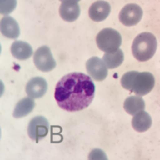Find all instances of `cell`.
<instances>
[{"mask_svg": "<svg viewBox=\"0 0 160 160\" xmlns=\"http://www.w3.org/2000/svg\"><path fill=\"white\" fill-rule=\"evenodd\" d=\"M61 2H64V1H67V0H60ZM74 1H77V2H79L80 0H74Z\"/></svg>", "mask_w": 160, "mask_h": 160, "instance_id": "19", "label": "cell"}, {"mask_svg": "<svg viewBox=\"0 0 160 160\" xmlns=\"http://www.w3.org/2000/svg\"><path fill=\"white\" fill-rule=\"evenodd\" d=\"M0 30L4 37L10 39H16L20 36V27L14 18L9 16L2 17L0 21Z\"/></svg>", "mask_w": 160, "mask_h": 160, "instance_id": "12", "label": "cell"}, {"mask_svg": "<svg viewBox=\"0 0 160 160\" xmlns=\"http://www.w3.org/2000/svg\"><path fill=\"white\" fill-rule=\"evenodd\" d=\"M81 13V8L77 1L67 0L62 2L59 8V15L63 20L68 22H73L78 19Z\"/></svg>", "mask_w": 160, "mask_h": 160, "instance_id": "10", "label": "cell"}, {"mask_svg": "<svg viewBox=\"0 0 160 160\" xmlns=\"http://www.w3.org/2000/svg\"><path fill=\"white\" fill-rule=\"evenodd\" d=\"M50 124L43 116H36L30 120L28 127V133L32 140L38 142L48 134Z\"/></svg>", "mask_w": 160, "mask_h": 160, "instance_id": "6", "label": "cell"}, {"mask_svg": "<svg viewBox=\"0 0 160 160\" xmlns=\"http://www.w3.org/2000/svg\"><path fill=\"white\" fill-rule=\"evenodd\" d=\"M124 59V52L120 49H117L114 51L107 52L102 57V60L106 63L107 67L110 69L119 67L123 63Z\"/></svg>", "mask_w": 160, "mask_h": 160, "instance_id": "17", "label": "cell"}, {"mask_svg": "<svg viewBox=\"0 0 160 160\" xmlns=\"http://www.w3.org/2000/svg\"><path fill=\"white\" fill-rule=\"evenodd\" d=\"M143 12L140 6L135 3L127 4L120 12V22L125 26H133L138 24L142 18Z\"/></svg>", "mask_w": 160, "mask_h": 160, "instance_id": "7", "label": "cell"}, {"mask_svg": "<svg viewBox=\"0 0 160 160\" xmlns=\"http://www.w3.org/2000/svg\"><path fill=\"white\" fill-rule=\"evenodd\" d=\"M108 68L98 57H92L86 62V70L89 77L97 81H103L108 74Z\"/></svg>", "mask_w": 160, "mask_h": 160, "instance_id": "8", "label": "cell"}, {"mask_svg": "<svg viewBox=\"0 0 160 160\" xmlns=\"http://www.w3.org/2000/svg\"><path fill=\"white\" fill-rule=\"evenodd\" d=\"M111 12V6L108 2L98 0L93 2L89 9V16L95 22L103 21L108 18Z\"/></svg>", "mask_w": 160, "mask_h": 160, "instance_id": "11", "label": "cell"}, {"mask_svg": "<svg viewBox=\"0 0 160 160\" xmlns=\"http://www.w3.org/2000/svg\"><path fill=\"white\" fill-rule=\"evenodd\" d=\"M154 76L147 72H128L121 78L122 86L139 96L146 95L150 93L154 87Z\"/></svg>", "mask_w": 160, "mask_h": 160, "instance_id": "2", "label": "cell"}, {"mask_svg": "<svg viewBox=\"0 0 160 160\" xmlns=\"http://www.w3.org/2000/svg\"><path fill=\"white\" fill-rule=\"evenodd\" d=\"M94 93L95 85L91 77L81 72H72L57 83L55 98L59 108L73 112L88 108Z\"/></svg>", "mask_w": 160, "mask_h": 160, "instance_id": "1", "label": "cell"}, {"mask_svg": "<svg viewBox=\"0 0 160 160\" xmlns=\"http://www.w3.org/2000/svg\"><path fill=\"white\" fill-rule=\"evenodd\" d=\"M12 55L19 60L29 59L32 55V48L30 45L22 41H16L11 47Z\"/></svg>", "mask_w": 160, "mask_h": 160, "instance_id": "13", "label": "cell"}, {"mask_svg": "<svg viewBox=\"0 0 160 160\" xmlns=\"http://www.w3.org/2000/svg\"><path fill=\"white\" fill-rule=\"evenodd\" d=\"M146 104L143 98L138 96H130L124 102V108L127 113L135 116L138 112L144 111Z\"/></svg>", "mask_w": 160, "mask_h": 160, "instance_id": "15", "label": "cell"}, {"mask_svg": "<svg viewBox=\"0 0 160 160\" xmlns=\"http://www.w3.org/2000/svg\"><path fill=\"white\" fill-rule=\"evenodd\" d=\"M48 89L47 81L42 77H33L28 81L25 87V91L28 97L35 98H40L45 95Z\"/></svg>", "mask_w": 160, "mask_h": 160, "instance_id": "9", "label": "cell"}, {"mask_svg": "<svg viewBox=\"0 0 160 160\" xmlns=\"http://www.w3.org/2000/svg\"><path fill=\"white\" fill-rule=\"evenodd\" d=\"M33 61L37 68L42 72H50L56 67V62L52 55L50 47H41L36 51Z\"/></svg>", "mask_w": 160, "mask_h": 160, "instance_id": "5", "label": "cell"}, {"mask_svg": "<svg viewBox=\"0 0 160 160\" xmlns=\"http://www.w3.org/2000/svg\"><path fill=\"white\" fill-rule=\"evenodd\" d=\"M35 107V102L32 98H24L17 102L14 108L13 116L15 118H22L32 112Z\"/></svg>", "mask_w": 160, "mask_h": 160, "instance_id": "16", "label": "cell"}, {"mask_svg": "<svg viewBox=\"0 0 160 160\" xmlns=\"http://www.w3.org/2000/svg\"><path fill=\"white\" fill-rule=\"evenodd\" d=\"M98 47L102 51L110 52L119 49L121 46L122 38L120 32L114 28H104L96 37Z\"/></svg>", "mask_w": 160, "mask_h": 160, "instance_id": "4", "label": "cell"}, {"mask_svg": "<svg viewBox=\"0 0 160 160\" xmlns=\"http://www.w3.org/2000/svg\"><path fill=\"white\" fill-rule=\"evenodd\" d=\"M157 39L151 32H142L135 38L132 46V55L141 62L150 59L157 50Z\"/></svg>", "mask_w": 160, "mask_h": 160, "instance_id": "3", "label": "cell"}, {"mask_svg": "<svg viewBox=\"0 0 160 160\" xmlns=\"http://www.w3.org/2000/svg\"><path fill=\"white\" fill-rule=\"evenodd\" d=\"M16 0H0V12L2 15L10 14L16 7Z\"/></svg>", "mask_w": 160, "mask_h": 160, "instance_id": "18", "label": "cell"}, {"mask_svg": "<svg viewBox=\"0 0 160 160\" xmlns=\"http://www.w3.org/2000/svg\"><path fill=\"white\" fill-rule=\"evenodd\" d=\"M132 125L134 129L139 132H146L152 125V119L150 114L145 111L138 112L132 118Z\"/></svg>", "mask_w": 160, "mask_h": 160, "instance_id": "14", "label": "cell"}]
</instances>
